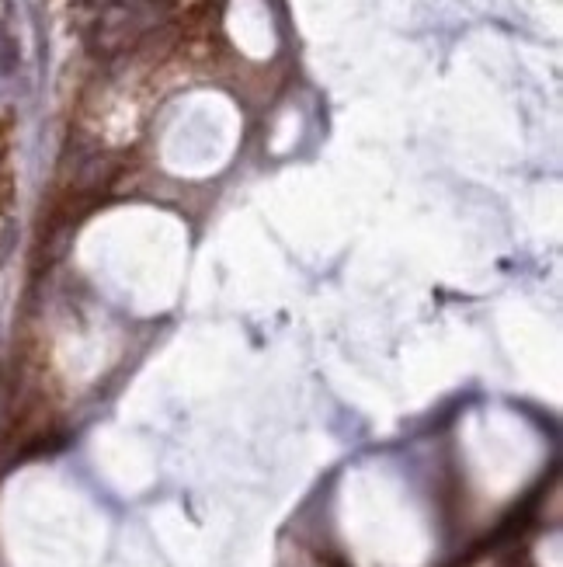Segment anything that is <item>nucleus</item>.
Wrapping results in <instances>:
<instances>
[{"instance_id":"obj_2","label":"nucleus","mask_w":563,"mask_h":567,"mask_svg":"<svg viewBox=\"0 0 563 567\" xmlns=\"http://www.w3.org/2000/svg\"><path fill=\"white\" fill-rule=\"evenodd\" d=\"M21 63V49H18V39H14L11 28L0 21V77L14 74Z\"/></svg>"},{"instance_id":"obj_1","label":"nucleus","mask_w":563,"mask_h":567,"mask_svg":"<svg viewBox=\"0 0 563 567\" xmlns=\"http://www.w3.org/2000/svg\"><path fill=\"white\" fill-rule=\"evenodd\" d=\"M164 21V7L153 0H129V4H112L101 11V18L91 28V49L101 56L122 53L133 49L140 42L150 39L157 32V25Z\"/></svg>"}]
</instances>
